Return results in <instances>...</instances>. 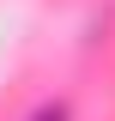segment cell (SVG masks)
<instances>
[{
    "label": "cell",
    "mask_w": 115,
    "mask_h": 121,
    "mask_svg": "<svg viewBox=\"0 0 115 121\" xmlns=\"http://www.w3.org/2000/svg\"><path fill=\"white\" fill-rule=\"evenodd\" d=\"M30 121H73V109L61 103V97H49V103H36V109H30Z\"/></svg>",
    "instance_id": "obj_1"
}]
</instances>
